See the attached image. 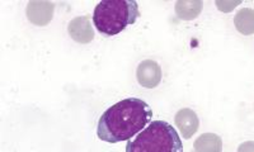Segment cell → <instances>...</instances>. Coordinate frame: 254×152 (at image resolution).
<instances>
[{
  "instance_id": "cell-1",
  "label": "cell",
  "mask_w": 254,
  "mask_h": 152,
  "mask_svg": "<svg viewBox=\"0 0 254 152\" xmlns=\"http://www.w3.org/2000/svg\"><path fill=\"white\" fill-rule=\"evenodd\" d=\"M153 110L139 98H127L110 106L101 115L97 136L107 144H117L130 140L151 123Z\"/></svg>"
},
{
  "instance_id": "cell-2",
  "label": "cell",
  "mask_w": 254,
  "mask_h": 152,
  "mask_svg": "<svg viewBox=\"0 0 254 152\" xmlns=\"http://www.w3.org/2000/svg\"><path fill=\"white\" fill-rule=\"evenodd\" d=\"M139 4L135 0H103L93 13V23L99 33L116 36L139 18Z\"/></svg>"
},
{
  "instance_id": "cell-3",
  "label": "cell",
  "mask_w": 254,
  "mask_h": 152,
  "mask_svg": "<svg viewBox=\"0 0 254 152\" xmlns=\"http://www.w3.org/2000/svg\"><path fill=\"white\" fill-rule=\"evenodd\" d=\"M126 152H183V142L172 124L154 121L127 144Z\"/></svg>"
},
{
  "instance_id": "cell-4",
  "label": "cell",
  "mask_w": 254,
  "mask_h": 152,
  "mask_svg": "<svg viewBox=\"0 0 254 152\" xmlns=\"http://www.w3.org/2000/svg\"><path fill=\"white\" fill-rule=\"evenodd\" d=\"M162 67L153 60H145L139 63L136 70V78L141 86L146 89H154L162 81Z\"/></svg>"
},
{
  "instance_id": "cell-5",
  "label": "cell",
  "mask_w": 254,
  "mask_h": 152,
  "mask_svg": "<svg viewBox=\"0 0 254 152\" xmlns=\"http://www.w3.org/2000/svg\"><path fill=\"white\" fill-rule=\"evenodd\" d=\"M55 4L51 1H29L27 4V18L35 26H47L54 17Z\"/></svg>"
},
{
  "instance_id": "cell-6",
  "label": "cell",
  "mask_w": 254,
  "mask_h": 152,
  "mask_svg": "<svg viewBox=\"0 0 254 152\" xmlns=\"http://www.w3.org/2000/svg\"><path fill=\"white\" fill-rule=\"evenodd\" d=\"M67 32H69V36L72 40L78 43H81V45H87V43L92 42L93 38H94V29H93L89 17H87V15L76 17L70 20L69 26H67Z\"/></svg>"
},
{
  "instance_id": "cell-7",
  "label": "cell",
  "mask_w": 254,
  "mask_h": 152,
  "mask_svg": "<svg viewBox=\"0 0 254 152\" xmlns=\"http://www.w3.org/2000/svg\"><path fill=\"white\" fill-rule=\"evenodd\" d=\"M174 123L178 127L179 132L182 133L183 138L188 140L198 131L199 119L196 112H193L190 108H183L176 114Z\"/></svg>"
},
{
  "instance_id": "cell-8",
  "label": "cell",
  "mask_w": 254,
  "mask_h": 152,
  "mask_svg": "<svg viewBox=\"0 0 254 152\" xmlns=\"http://www.w3.org/2000/svg\"><path fill=\"white\" fill-rule=\"evenodd\" d=\"M202 6L203 3L201 0H178L174 10L179 19L192 20L201 14Z\"/></svg>"
},
{
  "instance_id": "cell-9",
  "label": "cell",
  "mask_w": 254,
  "mask_h": 152,
  "mask_svg": "<svg viewBox=\"0 0 254 152\" xmlns=\"http://www.w3.org/2000/svg\"><path fill=\"white\" fill-rule=\"evenodd\" d=\"M235 28L244 36L254 35V10L252 8H243L234 17Z\"/></svg>"
},
{
  "instance_id": "cell-10",
  "label": "cell",
  "mask_w": 254,
  "mask_h": 152,
  "mask_svg": "<svg viewBox=\"0 0 254 152\" xmlns=\"http://www.w3.org/2000/svg\"><path fill=\"white\" fill-rule=\"evenodd\" d=\"M196 152H221L222 140L215 133H203L194 141Z\"/></svg>"
},
{
  "instance_id": "cell-11",
  "label": "cell",
  "mask_w": 254,
  "mask_h": 152,
  "mask_svg": "<svg viewBox=\"0 0 254 152\" xmlns=\"http://www.w3.org/2000/svg\"><path fill=\"white\" fill-rule=\"evenodd\" d=\"M216 6L219 8L220 12L222 13H230L231 10H234L237 6H239L242 4V1H221V0H216L215 1Z\"/></svg>"
},
{
  "instance_id": "cell-12",
  "label": "cell",
  "mask_w": 254,
  "mask_h": 152,
  "mask_svg": "<svg viewBox=\"0 0 254 152\" xmlns=\"http://www.w3.org/2000/svg\"><path fill=\"white\" fill-rule=\"evenodd\" d=\"M238 152H254V142L253 141H247L244 144L238 147Z\"/></svg>"
},
{
  "instance_id": "cell-13",
  "label": "cell",
  "mask_w": 254,
  "mask_h": 152,
  "mask_svg": "<svg viewBox=\"0 0 254 152\" xmlns=\"http://www.w3.org/2000/svg\"><path fill=\"white\" fill-rule=\"evenodd\" d=\"M194 152H196V151H194Z\"/></svg>"
}]
</instances>
